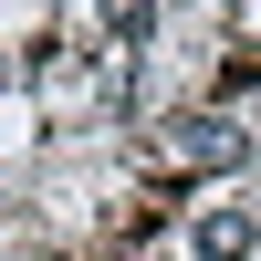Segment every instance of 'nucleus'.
I'll use <instances>...</instances> for the list:
<instances>
[{
    "label": "nucleus",
    "instance_id": "1",
    "mask_svg": "<svg viewBox=\"0 0 261 261\" xmlns=\"http://www.w3.org/2000/svg\"><path fill=\"white\" fill-rule=\"evenodd\" d=\"M199 241H209V261H241V251H251V220H209Z\"/></svg>",
    "mask_w": 261,
    "mask_h": 261
}]
</instances>
